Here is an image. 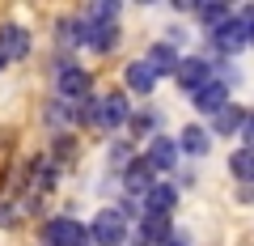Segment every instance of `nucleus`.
Masks as SVG:
<instances>
[{
	"mask_svg": "<svg viewBox=\"0 0 254 246\" xmlns=\"http://www.w3.org/2000/svg\"><path fill=\"white\" fill-rule=\"evenodd\" d=\"M43 242L47 246H89V229L72 217H55L43 225Z\"/></svg>",
	"mask_w": 254,
	"mask_h": 246,
	"instance_id": "f257e3e1",
	"label": "nucleus"
},
{
	"mask_svg": "<svg viewBox=\"0 0 254 246\" xmlns=\"http://www.w3.org/2000/svg\"><path fill=\"white\" fill-rule=\"evenodd\" d=\"M55 89H60L64 102H85V98H89V68L60 64V68H55Z\"/></svg>",
	"mask_w": 254,
	"mask_h": 246,
	"instance_id": "f03ea898",
	"label": "nucleus"
},
{
	"mask_svg": "<svg viewBox=\"0 0 254 246\" xmlns=\"http://www.w3.org/2000/svg\"><path fill=\"white\" fill-rule=\"evenodd\" d=\"M89 238L98 246H123L127 242V221L119 217V208H102L89 225Z\"/></svg>",
	"mask_w": 254,
	"mask_h": 246,
	"instance_id": "7ed1b4c3",
	"label": "nucleus"
},
{
	"mask_svg": "<svg viewBox=\"0 0 254 246\" xmlns=\"http://www.w3.org/2000/svg\"><path fill=\"white\" fill-rule=\"evenodd\" d=\"M190 102H195V110H199V115H220V110L229 106V85L212 77L208 85H199V89L190 93Z\"/></svg>",
	"mask_w": 254,
	"mask_h": 246,
	"instance_id": "20e7f679",
	"label": "nucleus"
},
{
	"mask_svg": "<svg viewBox=\"0 0 254 246\" xmlns=\"http://www.w3.org/2000/svg\"><path fill=\"white\" fill-rule=\"evenodd\" d=\"M174 81H178L187 93H195L199 85H208V81H212L208 60H199V55H187V60H178V73H174Z\"/></svg>",
	"mask_w": 254,
	"mask_h": 246,
	"instance_id": "39448f33",
	"label": "nucleus"
},
{
	"mask_svg": "<svg viewBox=\"0 0 254 246\" xmlns=\"http://www.w3.org/2000/svg\"><path fill=\"white\" fill-rule=\"evenodd\" d=\"M212 43H216L225 55H237V51H246V47H250V30H246L237 17H229L220 30H212Z\"/></svg>",
	"mask_w": 254,
	"mask_h": 246,
	"instance_id": "423d86ee",
	"label": "nucleus"
},
{
	"mask_svg": "<svg viewBox=\"0 0 254 246\" xmlns=\"http://www.w3.org/2000/svg\"><path fill=\"white\" fill-rule=\"evenodd\" d=\"M174 204H178V191H174L170 182H153L144 191V217H170Z\"/></svg>",
	"mask_w": 254,
	"mask_h": 246,
	"instance_id": "0eeeda50",
	"label": "nucleus"
},
{
	"mask_svg": "<svg viewBox=\"0 0 254 246\" xmlns=\"http://www.w3.org/2000/svg\"><path fill=\"white\" fill-rule=\"evenodd\" d=\"M123 182H127V191L144 195L148 187L157 182V170L148 165V157H131V162H127V170H123Z\"/></svg>",
	"mask_w": 254,
	"mask_h": 246,
	"instance_id": "6e6552de",
	"label": "nucleus"
},
{
	"mask_svg": "<svg viewBox=\"0 0 254 246\" xmlns=\"http://www.w3.org/2000/svg\"><path fill=\"white\" fill-rule=\"evenodd\" d=\"M148 165L153 170H174L178 165V140H170V136H153L148 140Z\"/></svg>",
	"mask_w": 254,
	"mask_h": 246,
	"instance_id": "1a4fd4ad",
	"label": "nucleus"
},
{
	"mask_svg": "<svg viewBox=\"0 0 254 246\" xmlns=\"http://www.w3.org/2000/svg\"><path fill=\"white\" fill-rule=\"evenodd\" d=\"M0 55L4 60H26L30 55V34L21 26H0Z\"/></svg>",
	"mask_w": 254,
	"mask_h": 246,
	"instance_id": "9d476101",
	"label": "nucleus"
},
{
	"mask_svg": "<svg viewBox=\"0 0 254 246\" xmlns=\"http://www.w3.org/2000/svg\"><path fill=\"white\" fill-rule=\"evenodd\" d=\"M178 60H182V55L174 51L170 43H153V47H148V60H144V64L153 68V77H174V73H178Z\"/></svg>",
	"mask_w": 254,
	"mask_h": 246,
	"instance_id": "9b49d317",
	"label": "nucleus"
},
{
	"mask_svg": "<svg viewBox=\"0 0 254 246\" xmlns=\"http://www.w3.org/2000/svg\"><path fill=\"white\" fill-rule=\"evenodd\" d=\"M212 149V132L208 128H195V123H187V128L178 132V153L187 157H203Z\"/></svg>",
	"mask_w": 254,
	"mask_h": 246,
	"instance_id": "f8f14e48",
	"label": "nucleus"
},
{
	"mask_svg": "<svg viewBox=\"0 0 254 246\" xmlns=\"http://www.w3.org/2000/svg\"><path fill=\"white\" fill-rule=\"evenodd\" d=\"M170 217H140V242L136 246H161L170 238Z\"/></svg>",
	"mask_w": 254,
	"mask_h": 246,
	"instance_id": "ddd939ff",
	"label": "nucleus"
},
{
	"mask_svg": "<svg viewBox=\"0 0 254 246\" xmlns=\"http://www.w3.org/2000/svg\"><path fill=\"white\" fill-rule=\"evenodd\" d=\"M242 119H246V110L229 102L220 115H212V136H237L242 132Z\"/></svg>",
	"mask_w": 254,
	"mask_h": 246,
	"instance_id": "4468645a",
	"label": "nucleus"
},
{
	"mask_svg": "<svg viewBox=\"0 0 254 246\" xmlns=\"http://www.w3.org/2000/svg\"><path fill=\"white\" fill-rule=\"evenodd\" d=\"M127 89L131 93H153V85H157V77H153V68L144 64V60H131V64H127Z\"/></svg>",
	"mask_w": 254,
	"mask_h": 246,
	"instance_id": "2eb2a0df",
	"label": "nucleus"
},
{
	"mask_svg": "<svg viewBox=\"0 0 254 246\" xmlns=\"http://www.w3.org/2000/svg\"><path fill=\"white\" fill-rule=\"evenodd\" d=\"M229 170H233L237 182H254V149H237L229 157Z\"/></svg>",
	"mask_w": 254,
	"mask_h": 246,
	"instance_id": "dca6fc26",
	"label": "nucleus"
},
{
	"mask_svg": "<svg viewBox=\"0 0 254 246\" xmlns=\"http://www.w3.org/2000/svg\"><path fill=\"white\" fill-rule=\"evenodd\" d=\"M195 13H199V21L208 26V34H212V30H220L229 17H233V13H229V4H195Z\"/></svg>",
	"mask_w": 254,
	"mask_h": 246,
	"instance_id": "f3484780",
	"label": "nucleus"
},
{
	"mask_svg": "<svg viewBox=\"0 0 254 246\" xmlns=\"http://www.w3.org/2000/svg\"><path fill=\"white\" fill-rule=\"evenodd\" d=\"M30 178H34V187H55V178H60V162H34V174H30Z\"/></svg>",
	"mask_w": 254,
	"mask_h": 246,
	"instance_id": "a211bd4d",
	"label": "nucleus"
},
{
	"mask_svg": "<svg viewBox=\"0 0 254 246\" xmlns=\"http://www.w3.org/2000/svg\"><path fill=\"white\" fill-rule=\"evenodd\" d=\"M131 128H136L140 136H153V132L161 128V115H153V110H144V115H136V119H131Z\"/></svg>",
	"mask_w": 254,
	"mask_h": 246,
	"instance_id": "6ab92c4d",
	"label": "nucleus"
},
{
	"mask_svg": "<svg viewBox=\"0 0 254 246\" xmlns=\"http://www.w3.org/2000/svg\"><path fill=\"white\" fill-rule=\"evenodd\" d=\"M237 136L246 140L242 149H254V115H246V119H242V132H237Z\"/></svg>",
	"mask_w": 254,
	"mask_h": 246,
	"instance_id": "aec40b11",
	"label": "nucleus"
},
{
	"mask_svg": "<svg viewBox=\"0 0 254 246\" xmlns=\"http://www.w3.org/2000/svg\"><path fill=\"white\" fill-rule=\"evenodd\" d=\"M187 238H190V234H182V229H174V234H170V238H165V242H161V246H190V242H187Z\"/></svg>",
	"mask_w": 254,
	"mask_h": 246,
	"instance_id": "412c9836",
	"label": "nucleus"
},
{
	"mask_svg": "<svg viewBox=\"0 0 254 246\" xmlns=\"http://www.w3.org/2000/svg\"><path fill=\"white\" fill-rule=\"evenodd\" d=\"M237 200H242V204H254V182H242V187H237Z\"/></svg>",
	"mask_w": 254,
	"mask_h": 246,
	"instance_id": "4be33fe9",
	"label": "nucleus"
},
{
	"mask_svg": "<svg viewBox=\"0 0 254 246\" xmlns=\"http://www.w3.org/2000/svg\"><path fill=\"white\" fill-rule=\"evenodd\" d=\"M4 64H9V60H4V55H0V73H4Z\"/></svg>",
	"mask_w": 254,
	"mask_h": 246,
	"instance_id": "5701e85b",
	"label": "nucleus"
},
{
	"mask_svg": "<svg viewBox=\"0 0 254 246\" xmlns=\"http://www.w3.org/2000/svg\"><path fill=\"white\" fill-rule=\"evenodd\" d=\"M250 47H254V30H250Z\"/></svg>",
	"mask_w": 254,
	"mask_h": 246,
	"instance_id": "b1692460",
	"label": "nucleus"
}]
</instances>
